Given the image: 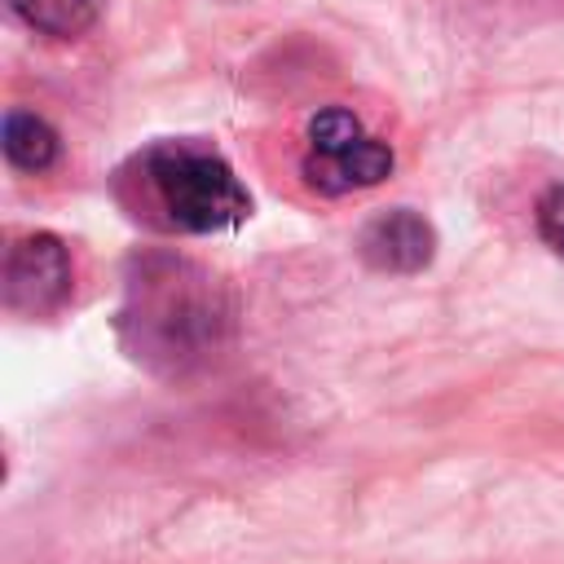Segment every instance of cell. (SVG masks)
Masks as SVG:
<instances>
[{
  "label": "cell",
  "instance_id": "cell-1",
  "mask_svg": "<svg viewBox=\"0 0 564 564\" xmlns=\"http://www.w3.org/2000/svg\"><path fill=\"white\" fill-rule=\"evenodd\" d=\"M137 167L154 207L181 234H216L251 212V194L212 145L159 141L137 159Z\"/></svg>",
  "mask_w": 564,
  "mask_h": 564
},
{
  "label": "cell",
  "instance_id": "cell-2",
  "mask_svg": "<svg viewBox=\"0 0 564 564\" xmlns=\"http://www.w3.org/2000/svg\"><path fill=\"white\" fill-rule=\"evenodd\" d=\"M308 145H304V185L317 189L322 198H339L352 189H370L379 181L392 176V145L379 141L375 132H366V123L344 110V106H326L308 119Z\"/></svg>",
  "mask_w": 564,
  "mask_h": 564
},
{
  "label": "cell",
  "instance_id": "cell-3",
  "mask_svg": "<svg viewBox=\"0 0 564 564\" xmlns=\"http://www.w3.org/2000/svg\"><path fill=\"white\" fill-rule=\"evenodd\" d=\"M70 300V251L53 234H26L4 256V304L22 317H48Z\"/></svg>",
  "mask_w": 564,
  "mask_h": 564
},
{
  "label": "cell",
  "instance_id": "cell-4",
  "mask_svg": "<svg viewBox=\"0 0 564 564\" xmlns=\"http://www.w3.org/2000/svg\"><path fill=\"white\" fill-rule=\"evenodd\" d=\"M436 251V234L432 225L410 212V207H392L379 212L366 229H361V256L383 269V273H419Z\"/></svg>",
  "mask_w": 564,
  "mask_h": 564
},
{
  "label": "cell",
  "instance_id": "cell-5",
  "mask_svg": "<svg viewBox=\"0 0 564 564\" xmlns=\"http://www.w3.org/2000/svg\"><path fill=\"white\" fill-rule=\"evenodd\" d=\"M4 159L22 172H48L57 163V132L31 110H9L4 115Z\"/></svg>",
  "mask_w": 564,
  "mask_h": 564
},
{
  "label": "cell",
  "instance_id": "cell-6",
  "mask_svg": "<svg viewBox=\"0 0 564 564\" xmlns=\"http://www.w3.org/2000/svg\"><path fill=\"white\" fill-rule=\"evenodd\" d=\"M9 4L31 31L53 40L84 35L97 22V0H9Z\"/></svg>",
  "mask_w": 564,
  "mask_h": 564
},
{
  "label": "cell",
  "instance_id": "cell-7",
  "mask_svg": "<svg viewBox=\"0 0 564 564\" xmlns=\"http://www.w3.org/2000/svg\"><path fill=\"white\" fill-rule=\"evenodd\" d=\"M538 234L555 256H564V181L538 198Z\"/></svg>",
  "mask_w": 564,
  "mask_h": 564
}]
</instances>
